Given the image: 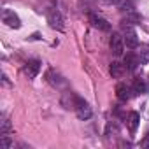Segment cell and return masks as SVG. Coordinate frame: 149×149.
<instances>
[{
	"label": "cell",
	"instance_id": "d6986e66",
	"mask_svg": "<svg viewBox=\"0 0 149 149\" xmlns=\"http://www.w3.org/2000/svg\"><path fill=\"white\" fill-rule=\"evenodd\" d=\"M140 144H142V147H149V133L146 135V139H144V140H142Z\"/></svg>",
	"mask_w": 149,
	"mask_h": 149
},
{
	"label": "cell",
	"instance_id": "52a82bcc",
	"mask_svg": "<svg viewBox=\"0 0 149 149\" xmlns=\"http://www.w3.org/2000/svg\"><path fill=\"white\" fill-rule=\"evenodd\" d=\"M46 79H47V83H49L51 86H54V88H63V86L67 84L65 77L61 76V74H58L56 70H53V68L46 74Z\"/></svg>",
	"mask_w": 149,
	"mask_h": 149
},
{
	"label": "cell",
	"instance_id": "4fadbf2b",
	"mask_svg": "<svg viewBox=\"0 0 149 149\" xmlns=\"http://www.w3.org/2000/svg\"><path fill=\"white\" fill-rule=\"evenodd\" d=\"M139 121H140V116H139V112H130L128 114V118H126V126H128V130L130 132H135L137 130V126H139Z\"/></svg>",
	"mask_w": 149,
	"mask_h": 149
},
{
	"label": "cell",
	"instance_id": "3957f363",
	"mask_svg": "<svg viewBox=\"0 0 149 149\" xmlns=\"http://www.w3.org/2000/svg\"><path fill=\"white\" fill-rule=\"evenodd\" d=\"M2 21H4L9 28H14V30H18V28L21 26L19 16H18L14 11H9V9H4V13H2Z\"/></svg>",
	"mask_w": 149,
	"mask_h": 149
},
{
	"label": "cell",
	"instance_id": "7c38bea8",
	"mask_svg": "<svg viewBox=\"0 0 149 149\" xmlns=\"http://www.w3.org/2000/svg\"><path fill=\"white\" fill-rule=\"evenodd\" d=\"M139 65H140L139 56H135L133 53H128V54L125 56V67H126V70H132V72H133Z\"/></svg>",
	"mask_w": 149,
	"mask_h": 149
},
{
	"label": "cell",
	"instance_id": "ac0fdd59",
	"mask_svg": "<svg viewBox=\"0 0 149 149\" xmlns=\"http://www.w3.org/2000/svg\"><path fill=\"white\" fill-rule=\"evenodd\" d=\"M118 133H119L118 125H116V123H109V125H107V128H105V135H107V137H111V135H118Z\"/></svg>",
	"mask_w": 149,
	"mask_h": 149
},
{
	"label": "cell",
	"instance_id": "5bb4252c",
	"mask_svg": "<svg viewBox=\"0 0 149 149\" xmlns=\"http://www.w3.org/2000/svg\"><path fill=\"white\" fill-rule=\"evenodd\" d=\"M11 130H13V126H11L9 118L2 116V121H0V135H7V133H11Z\"/></svg>",
	"mask_w": 149,
	"mask_h": 149
},
{
	"label": "cell",
	"instance_id": "9a60e30c",
	"mask_svg": "<svg viewBox=\"0 0 149 149\" xmlns=\"http://www.w3.org/2000/svg\"><path fill=\"white\" fill-rule=\"evenodd\" d=\"M132 90H133V93H146V91H147L146 83H144L140 77H135V79H133V86H132Z\"/></svg>",
	"mask_w": 149,
	"mask_h": 149
},
{
	"label": "cell",
	"instance_id": "30bf717a",
	"mask_svg": "<svg viewBox=\"0 0 149 149\" xmlns=\"http://www.w3.org/2000/svg\"><path fill=\"white\" fill-rule=\"evenodd\" d=\"M132 88L130 86H126L125 83H119L118 86H116V97L121 100V102H126V100H130L132 98Z\"/></svg>",
	"mask_w": 149,
	"mask_h": 149
},
{
	"label": "cell",
	"instance_id": "ba28073f",
	"mask_svg": "<svg viewBox=\"0 0 149 149\" xmlns=\"http://www.w3.org/2000/svg\"><path fill=\"white\" fill-rule=\"evenodd\" d=\"M40 61L39 60H30V61H26L25 63V74L28 76V79H33V77H37V74H39V70H40Z\"/></svg>",
	"mask_w": 149,
	"mask_h": 149
},
{
	"label": "cell",
	"instance_id": "9c48e42d",
	"mask_svg": "<svg viewBox=\"0 0 149 149\" xmlns=\"http://www.w3.org/2000/svg\"><path fill=\"white\" fill-rule=\"evenodd\" d=\"M77 100H79V97H77L76 93H72V91H65V93H63V97H61V105H63L65 109H76Z\"/></svg>",
	"mask_w": 149,
	"mask_h": 149
},
{
	"label": "cell",
	"instance_id": "ffe728a7",
	"mask_svg": "<svg viewBox=\"0 0 149 149\" xmlns=\"http://www.w3.org/2000/svg\"><path fill=\"white\" fill-rule=\"evenodd\" d=\"M107 2H109V4H118L119 0H107Z\"/></svg>",
	"mask_w": 149,
	"mask_h": 149
},
{
	"label": "cell",
	"instance_id": "5b68a950",
	"mask_svg": "<svg viewBox=\"0 0 149 149\" xmlns=\"http://www.w3.org/2000/svg\"><path fill=\"white\" fill-rule=\"evenodd\" d=\"M111 51L116 56L123 54V51H125V39H123V35H119V33H112L111 35Z\"/></svg>",
	"mask_w": 149,
	"mask_h": 149
},
{
	"label": "cell",
	"instance_id": "6da1fadb",
	"mask_svg": "<svg viewBox=\"0 0 149 149\" xmlns=\"http://www.w3.org/2000/svg\"><path fill=\"white\" fill-rule=\"evenodd\" d=\"M121 30H123V39H125L126 47L135 49V47L139 46V39H137V32L133 30V26L128 25V21H125V23L121 25Z\"/></svg>",
	"mask_w": 149,
	"mask_h": 149
},
{
	"label": "cell",
	"instance_id": "7a4b0ae2",
	"mask_svg": "<svg viewBox=\"0 0 149 149\" xmlns=\"http://www.w3.org/2000/svg\"><path fill=\"white\" fill-rule=\"evenodd\" d=\"M76 114H77V118L81 119V121H86V119H90L91 118V114H93V111H91V107H90V104L86 102V100H83L81 97H79V100H77V105H76Z\"/></svg>",
	"mask_w": 149,
	"mask_h": 149
},
{
	"label": "cell",
	"instance_id": "277c9868",
	"mask_svg": "<svg viewBox=\"0 0 149 149\" xmlns=\"http://www.w3.org/2000/svg\"><path fill=\"white\" fill-rule=\"evenodd\" d=\"M47 23H49V26L51 28H54V30H63V16L60 14V11H56V9H53V11H49L47 13Z\"/></svg>",
	"mask_w": 149,
	"mask_h": 149
},
{
	"label": "cell",
	"instance_id": "2e32d148",
	"mask_svg": "<svg viewBox=\"0 0 149 149\" xmlns=\"http://www.w3.org/2000/svg\"><path fill=\"white\" fill-rule=\"evenodd\" d=\"M139 61H140L142 65L149 63V47H142V49L139 51Z\"/></svg>",
	"mask_w": 149,
	"mask_h": 149
},
{
	"label": "cell",
	"instance_id": "8fae6325",
	"mask_svg": "<svg viewBox=\"0 0 149 149\" xmlns=\"http://www.w3.org/2000/svg\"><path fill=\"white\" fill-rule=\"evenodd\" d=\"M125 70H126L125 63H119V61H112V63H111V67H109V72H111V76H112L114 79H119V77H123Z\"/></svg>",
	"mask_w": 149,
	"mask_h": 149
},
{
	"label": "cell",
	"instance_id": "8992f818",
	"mask_svg": "<svg viewBox=\"0 0 149 149\" xmlns=\"http://www.w3.org/2000/svg\"><path fill=\"white\" fill-rule=\"evenodd\" d=\"M88 19H90L91 26H93V28H97V30H100V32H109V30H111V23H109L107 19H104L102 16L90 14V16H88Z\"/></svg>",
	"mask_w": 149,
	"mask_h": 149
},
{
	"label": "cell",
	"instance_id": "e0dca14e",
	"mask_svg": "<svg viewBox=\"0 0 149 149\" xmlns=\"http://www.w3.org/2000/svg\"><path fill=\"white\" fill-rule=\"evenodd\" d=\"M0 147L2 149H11L13 147V140L9 139V135H0Z\"/></svg>",
	"mask_w": 149,
	"mask_h": 149
}]
</instances>
